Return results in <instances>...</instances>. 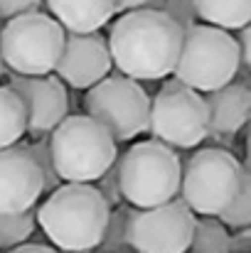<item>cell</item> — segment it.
<instances>
[{"label": "cell", "mask_w": 251, "mask_h": 253, "mask_svg": "<svg viewBox=\"0 0 251 253\" xmlns=\"http://www.w3.org/2000/svg\"><path fill=\"white\" fill-rule=\"evenodd\" d=\"M27 133L22 101L10 86H0V148L15 145Z\"/></svg>", "instance_id": "17"}, {"label": "cell", "mask_w": 251, "mask_h": 253, "mask_svg": "<svg viewBox=\"0 0 251 253\" xmlns=\"http://www.w3.org/2000/svg\"><path fill=\"white\" fill-rule=\"evenodd\" d=\"M27 150H30V155L35 158V163H37L40 172H42V179H45V192H52L54 187H59V184H62V179L57 177L54 165H52L50 135H40V138H35V140L27 145Z\"/></svg>", "instance_id": "22"}, {"label": "cell", "mask_w": 251, "mask_h": 253, "mask_svg": "<svg viewBox=\"0 0 251 253\" xmlns=\"http://www.w3.org/2000/svg\"><path fill=\"white\" fill-rule=\"evenodd\" d=\"M128 214H131V204L121 202L118 207H111V214H108V221H106V229H103V236L101 241L96 244V253H128V241H126V221H128Z\"/></svg>", "instance_id": "19"}, {"label": "cell", "mask_w": 251, "mask_h": 253, "mask_svg": "<svg viewBox=\"0 0 251 253\" xmlns=\"http://www.w3.org/2000/svg\"><path fill=\"white\" fill-rule=\"evenodd\" d=\"M64 27L40 10L10 17L0 30V59L12 74H52L64 47Z\"/></svg>", "instance_id": "6"}, {"label": "cell", "mask_w": 251, "mask_h": 253, "mask_svg": "<svg viewBox=\"0 0 251 253\" xmlns=\"http://www.w3.org/2000/svg\"><path fill=\"white\" fill-rule=\"evenodd\" d=\"M197 20L222 30H239L251 22V0H192Z\"/></svg>", "instance_id": "16"}, {"label": "cell", "mask_w": 251, "mask_h": 253, "mask_svg": "<svg viewBox=\"0 0 251 253\" xmlns=\"http://www.w3.org/2000/svg\"><path fill=\"white\" fill-rule=\"evenodd\" d=\"M45 0H0V20H10L25 12H35L42 7Z\"/></svg>", "instance_id": "25"}, {"label": "cell", "mask_w": 251, "mask_h": 253, "mask_svg": "<svg viewBox=\"0 0 251 253\" xmlns=\"http://www.w3.org/2000/svg\"><path fill=\"white\" fill-rule=\"evenodd\" d=\"M197 214L172 197L163 204L136 209L126 221V241L133 253H187Z\"/></svg>", "instance_id": "10"}, {"label": "cell", "mask_w": 251, "mask_h": 253, "mask_svg": "<svg viewBox=\"0 0 251 253\" xmlns=\"http://www.w3.org/2000/svg\"><path fill=\"white\" fill-rule=\"evenodd\" d=\"M153 140H160L172 150H190L200 145L207 130V106L200 91L180 84L177 79L167 82L151 101L148 128Z\"/></svg>", "instance_id": "9"}, {"label": "cell", "mask_w": 251, "mask_h": 253, "mask_svg": "<svg viewBox=\"0 0 251 253\" xmlns=\"http://www.w3.org/2000/svg\"><path fill=\"white\" fill-rule=\"evenodd\" d=\"M94 187L99 189V194L106 199L108 207H118L123 202L121 199V189H118V168H116V163L94 182Z\"/></svg>", "instance_id": "24"}, {"label": "cell", "mask_w": 251, "mask_h": 253, "mask_svg": "<svg viewBox=\"0 0 251 253\" xmlns=\"http://www.w3.org/2000/svg\"><path fill=\"white\" fill-rule=\"evenodd\" d=\"M177 197L197 216H217L237 194L247 168L224 148H202L180 163Z\"/></svg>", "instance_id": "7"}, {"label": "cell", "mask_w": 251, "mask_h": 253, "mask_svg": "<svg viewBox=\"0 0 251 253\" xmlns=\"http://www.w3.org/2000/svg\"><path fill=\"white\" fill-rule=\"evenodd\" d=\"M163 0H113V15L128 12V10H151V7H160Z\"/></svg>", "instance_id": "26"}, {"label": "cell", "mask_w": 251, "mask_h": 253, "mask_svg": "<svg viewBox=\"0 0 251 253\" xmlns=\"http://www.w3.org/2000/svg\"><path fill=\"white\" fill-rule=\"evenodd\" d=\"M108 52L113 67L136 82H158L172 74L182 27L163 10L121 12L108 30Z\"/></svg>", "instance_id": "1"}, {"label": "cell", "mask_w": 251, "mask_h": 253, "mask_svg": "<svg viewBox=\"0 0 251 253\" xmlns=\"http://www.w3.org/2000/svg\"><path fill=\"white\" fill-rule=\"evenodd\" d=\"M217 219L227 226V229H244L251 224V177L249 169L242 177V184L237 189V194L229 199V204L217 214Z\"/></svg>", "instance_id": "21"}, {"label": "cell", "mask_w": 251, "mask_h": 253, "mask_svg": "<svg viewBox=\"0 0 251 253\" xmlns=\"http://www.w3.org/2000/svg\"><path fill=\"white\" fill-rule=\"evenodd\" d=\"M7 253H59V251L47 246V244H20V246L7 249Z\"/></svg>", "instance_id": "28"}, {"label": "cell", "mask_w": 251, "mask_h": 253, "mask_svg": "<svg viewBox=\"0 0 251 253\" xmlns=\"http://www.w3.org/2000/svg\"><path fill=\"white\" fill-rule=\"evenodd\" d=\"M242 59L237 37L229 30L195 22L182 30L172 79L200 93L214 91L239 77Z\"/></svg>", "instance_id": "4"}, {"label": "cell", "mask_w": 251, "mask_h": 253, "mask_svg": "<svg viewBox=\"0 0 251 253\" xmlns=\"http://www.w3.org/2000/svg\"><path fill=\"white\" fill-rule=\"evenodd\" d=\"M207 106V130L214 135L239 133L251 116V91L247 82H229L214 91L202 93Z\"/></svg>", "instance_id": "14"}, {"label": "cell", "mask_w": 251, "mask_h": 253, "mask_svg": "<svg viewBox=\"0 0 251 253\" xmlns=\"http://www.w3.org/2000/svg\"><path fill=\"white\" fill-rule=\"evenodd\" d=\"M84 108L86 116L101 123L116 143H128L148 128L151 96L136 79L108 74L99 84L86 88Z\"/></svg>", "instance_id": "8"}, {"label": "cell", "mask_w": 251, "mask_h": 253, "mask_svg": "<svg viewBox=\"0 0 251 253\" xmlns=\"http://www.w3.org/2000/svg\"><path fill=\"white\" fill-rule=\"evenodd\" d=\"M251 249V229H237V234H229V253H249Z\"/></svg>", "instance_id": "27"}, {"label": "cell", "mask_w": 251, "mask_h": 253, "mask_svg": "<svg viewBox=\"0 0 251 253\" xmlns=\"http://www.w3.org/2000/svg\"><path fill=\"white\" fill-rule=\"evenodd\" d=\"M180 163L177 153L160 140L133 143L116 158L121 199L136 209H148L177 197Z\"/></svg>", "instance_id": "5"}, {"label": "cell", "mask_w": 251, "mask_h": 253, "mask_svg": "<svg viewBox=\"0 0 251 253\" xmlns=\"http://www.w3.org/2000/svg\"><path fill=\"white\" fill-rule=\"evenodd\" d=\"M190 253H229V231L217 216H197Z\"/></svg>", "instance_id": "18"}, {"label": "cell", "mask_w": 251, "mask_h": 253, "mask_svg": "<svg viewBox=\"0 0 251 253\" xmlns=\"http://www.w3.org/2000/svg\"><path fill=\"white\" fill-rule=\"evenodd\" d=\"M7 86L17 93L25 108L27 118V133L32 138L50 135V130L69 116V96L64 84L54 74H42V77H22L5 72Z\"/></svg>", "instance_id": "11"}, {"label": "cell", "mask_w": 251, "mask_h": 253, "mask_svg": "<svg viewBox=\"0 0 251 253\" xmlns=\"http://www.w3.org/2000/svg\"><path fill=\"white\" fill-rule=\"evenodd\" d=\"M111 207L89 182H64L50 192L35 211L37 226L54 249L64 253H91L103 236Z\"/></svg>", "instance_id": "2"}, {"label": "cell", "mask_w": 251, "mask_h": 253, "mask_svg": "<svg viewBox=\"0 0 251 253\" xmlns=\"http://www.w3.org/2000/svg\"><path fill=\"white\" fill-rule=\"evenodd\" d=\"M5 72H7V69H5V64H2V59H0V79L5 77Z\"/></svg>", "instance_id": "29"}, {"label": "cell", "mask_w": 251, "mask_h": 253, "mask_svg": "<svg viewBox=\"0 0 251 253\" xmlns=\"http://www.w3.org/2000/svg\"><path fill=\"white\" fill-rule=\"evenodd\" d=\"M158 10H163L167 17H170V20H175L182 30H187L190 25L200 22V20H197V12H195V2H192V0H163Z\"/></svg>", "instance_id": "23"}, {"label": "cell", "mask_w": 251, "mask_h": 253, "mask_svg": "<svg viewBox=\"0 0 251 253\" xmlns=\"http://www.w3.org/2000/svg\"><path fill=\"white\" fill-rule=\"evenodd\" d=\"M111 52L106 37L96 32H67L64 47L54 67V77L62 84L86 91L111 74Z\"/></svg>", "instance_id": "12"}, {"label": "cell", "mask_w": 251, "mask_h": 253, "mask_svg": "<svg viewBox=\"0 0 251 253\" xmlns=\"http://www.w3.org/2000/svg\"><path fill=\"white\" fill-rule=\"evenodd\" d=\"M45 194V179L27 145L0 148V214L25 211Z\"/></svg>", "instance_id": "13"}, {"label": "cell", "mask_w": 251, "mask_h": 253, "mask_svg": "<svg viewBox=\"0 0 251 253\" xmlns=\"http://www.w3.org/2000/svg\"><path fill=\"white\" fill-rule=\"evenodd\" d=\"M64 32H96L113 17V0H45Z\"/></svg>", "instance_id": "15"}, {"label": "cell", "mask_w": 251, "mask_h": 253, "mask_svg": "<svg viewBox=\"0 0 251 253\" xmlns=\"http://www.w3.org/2000/svg\"><path fill=\"white\" fill-rule=\"evenodd\" d=\"M35 207L25 211H12V214H0V249H12L25 244L35 234Z\"/></svg>", "instance_id": "20"}, {"label": "cell", "mask_w": 251, "mask_h": 253, "mask_svg": "<svg viewBox=\"0 0 251 253\" xmlns=\"http://www.w3.org/2000/svg\"><path fill=\"white\" fill-rule=\"evenodd\" d=\"M52 165L62 182L94 184L118 158L111 133L86 113L64 116L50 130Z\"/></svg>", "instance_id": "3"}]
</instances>
